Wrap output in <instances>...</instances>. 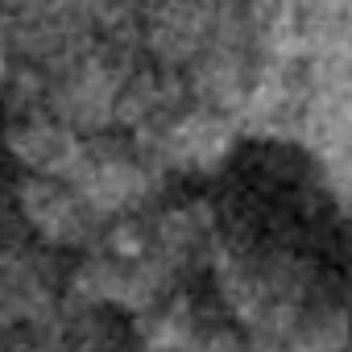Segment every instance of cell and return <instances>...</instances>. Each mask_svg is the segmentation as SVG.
Instances as JSON below:
<instances>
[{"mask_svg":"<svg viewBox=\"0 0 352 352\" xmlns=\"http://www.w3.org/2000/svg\"><path fill=\"white\" fill-rule=\"evenodd\" d=\"M71 187L104 220H112V216H133L137 208L153 199V191L162 187V170L141 162L133 149L112 145L108 133H96L87 137V153H83V166L75 170Z\"/></svg>","mask_w":352,"mask_h":352,"instance_id":"1","label":"cell"},{"mask_svg":"<svg viewBox=\"0 0 352 352\" xmlns=\"http://www.w3.org/2000/svg\"><path fill=\"white\" fill-rule=\"evenodd\" d=\"M17 212L50 249H91L104 228V216L67 179L46 174H30L17 183Z\"/></svg>","mask_w":352,"mask_h":352,"instance_id":"2","label":"cell"},{"mask_svg":"<svg viewBox=\"0 0 352 352\" xmlns=\"http://www.w3.org/2000/svg\"><path fill=\"white\" fill-rule=\"evenodd\" d=\"M9 91H5V104L13 116H34V112H46V96H50V75L42 67H21V71H9Z\"/></svg>","mask_w":352,"mask_h":352,"instance_id":"5","label":"cell"},{"mask_svg":"<svg viewBox=\"0 0 352 352\" xmlns=\"http://www.w3.org/2000/svg\"><path fill=\"white\" fill-rule=\"evenodd\" d=\"M216 212L204 204V199H191V204H179V208H166L153 216L149 224V257H157L166 270L183 274L199 261H212V249H216Z\"/></svg>","mask_w":352,"mask_h":352,"instance_id":"4","label":"cell"},{"mask_svg":"<svg viewBox=\"0 0 352 352\" xmlns=\"http://www.w3.org/2000/svg\"><path fill=\"white\" fill-rule=\"evenodd\" d=\"M5 149L30 174H46V179H67L71 183L75 170L83 166L87 137H79L71 124H63L50 112H34V116H13L9 120Z\"/></svg>","mask_w":352,"mask_h":352,"instance_id":"3","label":"cell"}]
</instances>
